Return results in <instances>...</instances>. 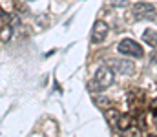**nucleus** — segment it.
<instances>
[{
	"mask_svg": "<svg viewBox=\"0 0 157 137\" xmlns=\"http://www.w3.org/2000/svg\"><path fill=\"white\" fill-rule=\"evenodd\" d=\"M157 20V11L155 7L152 6V4H148V2H137V4H133L128 11H126V15H124V20L128 22V24H135V22H141V20Z\"/></svg>",
	"mask_w": 157,
	"mask_h": 137,
	"instance_id": "nucleus-1",
	"label": "nucleus"
},
{
	"mask_svg": "<svg viewBox=\"0 0 157 137\" xmlns=\"http://www.w3.org/2000/svg\"><path fill=\"white\" fill-rule=\"evenodd\" d=\"M143 40H144L148 46L155 48L157 46V31L155 29H146V31L143 33Z\"/></svg>",
	"mask_w": 157,
	"mask_h": 137,
	"instance_id": "nucleus-6",
	"label": "nucleus"
},
{
	"mask_svg": "<svg viewBox=\"0 0 157 137\" xmlns=\"http://www.w3.org/2000/svg\"><path fill=\"white\" fill-rule=\"evenodd\" d=\"M29 2H35V0H29Z\"/></svg>",
	"mask_w": 157,
	"mask_h": 137,
	"instance_id": "nucleus-13",
	"label": "nucleus"
},
{
	"mask_svg": "<svg viewBox=\"0 0 157 137\" xmlns=\"http://www.w3.org/2000/svg\"><path fill=\"white\" fill-rule=\"evenodd\" d=\"M148 137H157V135H154V134H150V135H148Z\"/></svg>",
	"mask_w": 157,
	"mask_h": 137,
	"instance_id": "nucleus-12",
	"label": "nucleus"
},
{
	"mask_svg": "<svg viewBox=\"0 0 157 137\" xmlns=\"http://www.w3.org/2000/svg\"><path fill=\"white\" fill-rule=\"evenodd\" d=\"M11 37H13V28H11L9 24H4V26L0 28V40H2V44L9 42Z\"/></svg>",
	"mask_w": 157,
	"mask_h": 137,
	"instance_id": "nucleus-8",
	"label": "nucleus"
},
{
	"mask_svg": "<svg viewBox=\"0 0 157 137\" xmlns=\"http://www.w3.org/2000/svg\"><path fill=\"white\" fill-rule=\"evenodd\" d=\"M112 2V6H128L132 0H110Z\"/></svg>",
	"mask_w": 157,
	"mask_h": 137,
	"instance_id": "nucleus-10",
	"label": "nucleus"
},
{
	"mask_svg": "<svg viewBox=\"0 0 157 137\" xmlns=\"http://www.w3.org/2000/svg\"><path fill=\"white\" fill-rule=\"evenodd\" d=\"M108 35V24L104 20H95L93 28H91V42L93 44H101Z\"/></svg>",
	"mask_w": 157,
	"mask_h": 137,
	"instance_id": "nucleus-5",
	"label": "nucleus"
},
{
	"mask_svg": "<svg viewBox=\"0 0 157 137\" xmlns=\"http://www.w3.org/2000/svg\"><path fill=\"white\" fill-rule=\"evenodd\" d=\"M117 51L121 55H128V57H135V59H141L144 55L141 44H137L133 39H122L117 44Z\"/></svg>",
	"mask_w": 157,
	"mask_h": 137,
	"instance_id": "nucleus-3",
	"label": "nucleus"
},
{
	"mask_svg": "<svg viewBox=\"0 0 157 137\" xmlns=\"http://www.w3.org/2000/svg\"><path fill=\"white\" fill-rule=\"evenodd\" d=\"M106 115H108V121H110V123H113L115 119H119V115H121V113H119L117 110H108V112H106Z\"/></svg>",
	"mask_w": 157,
	"mask_h": 137,
	"instance_id": "nucleus-9",
	"label": "nucleus"
},
{
	"mask_svg": "<svg viewBox=\"0 0 157 137\" xmlns=\"http://www.w3.org/2000/svg\"><path fill=\"white\" fill-rule=\"evenodd\" d=\"M152 112H154V113L157 115V101L154 102V104H152Z\"/></svg>",
	"mask_w": 157,
	"mask_h": 137,
	"instance_id": "nucleus-11",
	"label": "nucleus"
},
{
	"mask_svg": "<svg viewBox=\"0 0 157 137\" xmlns=\"http://www.w3.org/2000/svg\"><path fill=\"white\" fill-rule=\"evenodd\" d=\"M132 123H133V121H132V117H130V115H119L117 124H115V126H117L121 132H126V130L132 126Z\"/></svg>",
	"mask_w": 157,
	"mask_h": 137,
	"instance_id": "nucleus-7",
	"label": "nucleus"
},
{
	"mask_svg": "<svg viewBox=\"0 0 157 137\" xmlns=\"http://www.w3.org/2000/svg\"><path fill=\"white\" fill-rule=\"evenodd\" d=\"M108 66L113 70V73H122V75H133L135 73V64L128 59H112Z\"/></svg>",
	"mask_w": 157,
	"mask_h": 137,
	"instance_id": "nucleus-4",
	"label": "nucleus"
},
{
	"mask_svg": "<svg viewBox=\"0 0 157 137\" xmlns=\"http://www.w3.org/2000/svg\"><path fill=\"white\" fill-rule=\"evenodd\" d=\"M113 84V70L110 66H101L97 71H95V79L91 84H88V88L91 91L97 90H106Z\"/></svg>",
	"mask_w": 157,
	"mask_h": 137,
	"instance_id": "nucleus-2",
	"label": "nucleus"
}]
</instances>
